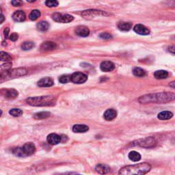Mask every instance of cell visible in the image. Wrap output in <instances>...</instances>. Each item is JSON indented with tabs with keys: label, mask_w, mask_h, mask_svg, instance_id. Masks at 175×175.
I'll list each match as a JSON object with an SVG mask.
<instances>
[{
	"label": "cell",
	"mask_w": 175,
	"mask_h": 175,
	"mask_svg": "<svg viewBox=\"0 0 175 175\" xmlns=\"http://www.w3.org/2000/svg\"><path fill=\"white\" fill-rule=\"evenodd\" d=\"M73 17L72 15H68V14H66V15H62V23H70L73 20Z\"/></svg>",
	"instance_id": "34"
},
{
	"label": "cell",
	"mask_w": 175,
	"mask_h": 175,
	"mask_svg": "<svg viewBox=\"0 0 175 175\" xmlns=\"http://www.w3.org/2000/svg\"><path fill=\"white\" fill-rule=\"evenodd\" d=\"M154 76L157 79H165L168 76V73L164 70H159L155 71V73H154Z\"/></svg>",
	"instance_id": "20"
},
{
	"label": "cell",
	"mask_w": 175,
	"mask_h": 175,
	"mask_svg": "<svg viewBox=\"0 0 175 175\" xmlns=\"http://www.w3.org/2000/svg\"><path fill=\"white\" fill-rule=\"evenodd\" d=\"M88 130V126L86 125H75L73 126V131L75 133H85Z\"/></svg>",
	"instance_id": "19"
},
{
	"label": "cell",
	"mask_w": 175,
	"mask_h": 175,
	"mask_svg": "<svg viewBox=\"0 0 175 175\" xmlns=\"http://www.w3.org/2000/svg\"><path fill=\"white\" fill-rule=\"evenodd\" d=\"M175 94L174 93H160L146 94L138 99V101L142 104L146 103H163L174 101Z\"/></svg>",
	"instance_id": "1"
},
{
	"label": "cell",
	"mask_w": 175,
	"mask_h": 175,
	"mask_svg": "<svg viewBox=\"0 0 175 175\" xmlns=\"http://www.w3.org/2000/svg\"><path fill=\"white\" fill-rule=\"evenodd\" d=\"M99 37L102 39H104V40H109V39L112 38V36L108 32H103V33L100 34Z\"/></svg>",
	"instance_id": "37"
},
{
	"label": "cell",
	"mask_w": 175,
	"mask_h": 175,
	"mask_svg": "<svg viewBox=\"0 0 175 175\" xmlns=\"http://www.w3.org/2000/svg\"><path fill=\"white\" fill-rule=\"evenodd\" d=\"M132 24L129 22H124L121 21L118 24V28L119 30L123 32H128L131 29Z\"/></svg>",
	"instance_id": "18"
},
{
	"label": "cell",
	"mask_w": 175,
	"mask_h": 175,
	"mask_svg": "<svg viewBox=\"0 0 175 175\" xmlns=\"http://www.w3.org/2000/svg\"><path fill=\"white\" fill-rule=\"evenodd\" d=\"M9 32H10V29H9L8 27H6V29H4V36H5L6 38L8 37V35H9Z\"/></svg>",
	"instance_id": "40"
},
{
	"label": "cell",
	"mask_w": 175,
	"mask_h": 175,
	"mask_svg": "<svg viewBox=\"0 0 175 175\" xmlns=\"http://www.w3.org/2000/svg\"><path fill=\"white\" fill-rule=\"evenodd\" d=\"M133 143L138 145V146L144 147V148H151V147L155 146V145L156 144V141L153 138L149 137L139 140L136 142H133Z\"/></svg>",
	"instance_id": "6"
},
{
	"label": "cell",
	"mask_w": 175,
	"mask_h": 175,
	"mask_svg": "<svg viewBox=\"0 0 175 175\" xmlns=\"http://www.w3.org/2000/svg\"><path fill=\"white\" fill-rule=\"evenodd\" d=\"M87 75L83 73L76 72L71 75V82L74 83V84H84L87 81Z\"/></svg>",
	"instance_id": "5"
},
{
	"label": "cell",
	"mask_w": 175,
	"mask_h": 175,
	"mask_svg": "<svg viewBox=\"0 0 175 175\" xmlns=\"http://www.w3.org/2000/svg\"><path fill=\"white\" fill-rule=\"evenodd\" d=\"M12 151H13V153L18 157H25L24 151H23V149L22 148H21V147L15 148L13 149Z\"/></svg>",
	"instance_id": "35"
},
{
	"label": "cell",
	"mask_w": 175,
	"mask_h": 175,
	"mask_svg": "<svg viewBox=\"0 0 175 175\" xmlns=\"http://www.w3.org/2000/svg\"><path fill=\"white\" fill-rule=\"evenodd\" d=\"M11 59H12V57L8 53L4 51L0 52V60L1 61L8 62H10L11 60Z\"/></svg>",
	"instance_id": "27"
},
{
	"label": "cell",
	"mask_w": 175,
	"mask_h": 175,
	"mask_svg": "<svg viewBox=\"0 0 175 175\" xmlns=\"http://www.w3.org/2000/svg\"><path fill=\"white\" fill-rule=\"evenodd\" d=\"M26 102L29 105L36 107L53 106L56 105V99L54 96H40L27 99Z\"/></svg>",
	"instance_id": "3"
},
{
	"label": "cell",
	"mask_w": 175,
	"mask_h": 175,
	"mask_svg": "<svg viewBox=\"0 0 175 175\" xmlns=\"http://www.w3.org/2000/svg\"><path fill=\"white\" fill-rule=\"evenodd\" d=\"M27 73V71L24 68H15L12 69L11 71H7L4 72L1 75V77L4 79H12V78L19 77L25 75Z\"/></svg>",
	"instance_id": "4"
},
{
	"label": "cell",
	"mask_w": 175,
	"mask_h": 175,
	"mask_svg": "<svg viewBox=\"0 0 175 175\" xmlns=\"http://www.w3.org/2000/svg\"><path fill=\"white\" fill-rule=\"evenodd\" d=\"M45 5L49 8H54L58 6V1L57 0H46Z\"/></svg>",
	"instance_id": "31"
},
{
	"label": "cell",
	"mask_w": 175,
	"mask_h": 175,
	"mask_svg": "<svg viewBox=\"0 0 175 175\" xmlns=\"http://www.w3.org/2000/svg\"><path fill=\"white\" fill-rule=\"evenodd\" d=\"M133 73L135 77H142L146 75V72H145L144 69L139 68V67H136L133 69Z\"/></svg>",
	"instance_id": "26"
},
{
	"label": "cell",
	"mask_w": 175,
	"mask_h": 175,
	"mask_svg": "<svg viewBox=\"0 0 175 175\" xmlns=\"http://www.w3.org/2000/svg\"><path fill=\"white\" fill-rule=\"evenodd\" d=\"M117 116V112L114 109H108L105 112L103 117L107 121H111L116 118Z\"/></svg>",
	"instance_id": "16"
},
{
	"label": "cell",
	"mask_w": 175,
	"mask_h": 175,
	"mask_svg": "<svg viewBox=\"0 0 175 175\" xmlns=\"http://www.w3.org/2000/svg\"><path fill=\"white\" fill-rule=\"evenodd\" d=\"M75 34L81 37H87L90 34V30L87 27L80 25L75 29Z\"/></svg>",
	"instance_id": "13"
},
{
	"label": "cell",
	"mask_w": 175,
	"mask_h": 175,
	"mask_svg": "<svg viewBox=\"0 0 175 175\" xmlns=\"http://www.w3.org/2000/svg\"><path fill=\"white\" fill-rule=\"evenodd\" d=\"M151 165L149 163H140L138 164L126 165L120 170L119 174L123 175H141L145 174L150 171Z\"/></svg>",
	"instance_id": "2"
},
{
	"label": "cell",
	"mask_w": 175,
	"mask_h": 175,
	"mask_svg": "<svg viewBox=\"0 0 175 175\" xmlns=\"http://www.w3.org/2000/svg\"><path fill=\"white\" fill-rule=\"evenodd\" d=\"M22 149L25 155L29 156L35 153L36 146L34 144L32 143V142H28V143L24 144V146L22 147Z\"/></svg>",
	"instance_id": "8"
},
{
	"label": "cell",
	"mask_w": 175,
	"mask_h": 175,
	"mask_svg": "<svg viewBox=\"0 0 175 175\" xmlns=\"http://www.w3.org/2000/svg\"><path fill=\"white\" fill-rule=\"evenodd\" d=\"M27 1H28V2H29V3H32V2H34V1H36V0H26Z\"/></svg>",
	"instance_id": "44"
},
{
	"label": "cell",
	"mask_w": 175,
	"mask_h": 175,
	"mask_svg": "<svg viewBox=\"0 0 175 175\" xmlns=\"http://www.w3.org/2000/svg\"><path fill=\"white\" fill-rule=\"evenodd\" d=\"M51 115L50 112H41L38 113H36L34 115V118L36 120H40V119H45L49 117Z\"/></svg>",
	"instance_id": "25"
},
{
	"label": "cell",
	"mask_w": 175,
	"mask_h": 175,
	"mask_svg": "<svg viewBox=\"0 0 175 175\" xmlns=\"http://www.w3.org/2000/svg\"><path fill=\"white\" fill-rule=\"evenodd\" d=\"M52 18L55 21L58 22V23H62V14L56 12L54 13V15H52Z\"/></svg>",
	"instance_id": "36"
},
{
	"label": "cell",
	"mask_w": 175,
	"mask_h": 175,
	"mask_svg": "<svg viewBox=\"0 0 175 175\" xmlns=\"http://www.w3.org/2000/svg\"><path fill=\"white\" fill-rule=\"evenodd\" d=\"M173 116V114L171 112L169 111H164V112H160V114H158L157 118L160 120H169L170 118H172Z\"/></svg>",
	"instance_id": "21"
},
{
	"label": "cell",
	"mask_w": 175,
	"mask_h": 175,
	"mask_svg": "<svg viewBox=\"0 0 175 175\" xmlns=\"http://www.w3.org/2000/svg\"><path fill=\"white\" fill-rule=\"evenodd\" d=\"M34 43L32 41H27V42H25L22 44L21 45V49L24 51H27L30 50L32 48L34 47Z\"/></svg>",
	"instance_id": "29"
},
{
	"label": "cell",
	"mask_w": 175,
	"mask_h": 175,
	"mask_svg": "<svg viewBox=\"0 0 175 175\" xmlns=\"http://www.w3.org/2000/svg\"><path fill=\"white\" fill-rule=\"evenodd\" d=\"M1 115H2V111L1 110H0V117H1Z\"/></svg>",
	"instance_id": "45"
},
{
	"label": "cell",
	"mask_w": 175,
	"mask_h": 175,
	"mask_svg": "<svg viewBox=\"0 0 175 175\" xmlns=\"http://www.w3.org/2000/svg\"><path fill=\"white\" fill-rule=\"evenodd\" d=\"M170 86H171L172 88H174V87H175V85H174V82H171V84H170Z\"/></svg>",
	"instance_id": "43"
},
{
	"label": "cell",
	"mask_w": 175,
	"mask_h": 175,
	"mask_svg": "<svg viewBox=\"0 0 175 175\" xmlns=\"http://www.w3.org/2000/svg\"><path fill=\"white\" fill-rule=\"evenodd\" d=\"M11 67H12V63L10 62H6L5 64H2L1 66H0V71L1 72H5V71L10 70Z\"/></svg>",
	"instance_id": "32"
},
{
	"label": "cell",
	"mask_w": 175,
	"mask_h": 175,
	"mask_svg": "<svg viewBox=\"0 0 175 175\" xmlns=\"http://www.w3.org/2000/svg\"><path fill=\"white\" fill-rule=\"evenodd\" d=\"M40 16V12L38 10H32L29 15V18L31 21H36Z\"/></svg>",
	"instance_id": "28"
},
{
	"label": "cell",
	"mask_w": 175,
	"mask_h": 175,
	"mask_svg": "<svg viewBox=\"0 0 175 175\" xmlns=\"http://www.w3.org/2000/svg\"><path fill=\"white\" fill-rule=\"evenodd\" d=\"M4 20H5L4 16L3 15H1V14H0V24H1L4 21Z\"/></svg>",
	"instance_id": "42"
},
{
	"label": "cell",
	"mask_w": 175,
	"mask_h": 175,
	"mask_svg": "<svg viewBox=\"0 0 175 175\" xmlns=\"http://www.w3.org/2000/svg\"><path fill=\"white\" fill-rule=\"evenodd\" d=\"M9 113H10V114L12 115V116L19 117L23 114V111L21 110L18 109V108H14V109L10 110Z\"/></svg>",
	"instance_id": "30"
},
{
	"label": "cell",
	"mask_w": 175,
	"mask_h": 175,
	"mask_svg": "<svg viewBox=\"0 0 175 175\" xmlns=\"http://www.w3.org/2000/svg\"><path fill=\"white\" fill-rule=\"evenodd\" d=\"M10 40L11 41H13V42H15V41L17 40L18 38H19V36H18V34L17 33H15V32H14V33L11 34V35L10 36Z\"/></svg>",
	"instance_id": "39"
},
{
	"label": "cell",
	"mask_w": 175,
	"mask_h": 175,
	"mask_svg": "<svg viewBox=\"0 0 175 175\" xmlns=\"http://www.w3.org/2000/svg\"><path fill=\"white\" fill-rule=\"evenodd\" d=\"M101 70L103 72H110L115 68L114 64L110 61H104L100 65Z\"/></svg>",
	"instance_id": "11"
},
{
	"label": "cell",
	"mask_w": 175,
	"mask_h": 175,
	"mask_svg": "<svg viewBox=\"0 0 175 175\" xmlns=\"http://www.w3.org/2000/svg\"><path fill=\"white\" fill-rule=\"evenodd\" d=\"M59 82L62 84H66V83L71 82V75H64L60 76L59 78Z\"/></svg>",
	"instance_id": "33"
},
{
	"label": "cell",
	"mask_w": 175,
	"mask_h": 175,
	"mask_svg": "<svg viewBox=\"0 0 175 175\" xmlns=\"http://www.w3.org/2000/svg\"><path fill=\"white\" fill-rule=\"evenodd\" d=\"M133 30L138 34L142 36L149 35L150 34V30L146 26L142 24H138L133 27Z\"/></svg>",
	"instance_id": "9"
},
{
	"label": "cell",
	"mask_w": 175,
	"mask_h": 175,
	"mask_svg": "<svg viewBox=\"0 0 175 175\" xmlns=\"http://www.w3.org/2000/svg\"><path fill=\"white\" fill-rule=\"evenodd\" d=\"M108 14L101 10H85L82 13V16L86 19H91L94 17H99V16H107Z\"/></svg>",
	"instance_id": "7"
},
{
	"label": "cell",
	"mask_w": 175,
	"mask_h": 175,
	"mask_svg": "<svg viewBox=\"0 0 175 175\" xmlns=\"http://www.w3.org/2000/svg\"><path fill=\"white\" fill-rule=\"evenodd\" d=\"M36 27H37V29L39 31L45 32L49 28V24L47 21H42L38 23L37 25H36Z\"/></svg>",
	"instance_id": "24"
},
{
	"label": "cell",
	"mask_w": 175,
	"mask_h": 175,
	"mask_svg": "<svg viewBox=\"0 0 175 175\" xmlns=\"http://www.w3.org/2000/svg\"><path fill=\"white\" fill-rule=\"evenodd\" d=\"M18 96V92L15 89H8L5 93V97L9 99H14Z\"/></svg>",
	"instance_id": "22"
},
{
	"label": "cell",
	"mask_w": 175,
	"mask_h": 175,
	"mask_svg": "<svg viewBox=\"0 0 175 175\" xmlns=\"http://www.w3.org/2000/svg\"><path fill=\"white\" fill-rule=\"evenodd\" d=\"M129 159L130 160L132 161V162H138V161H140L141 160V155H140V154L138 153V152L136 151H131L129 153Z\"/></svg>",
	"instance_id": "23"
},
{
	"label": "cell",
	"mask_w": 175,
	"mask_h": 175,
	"mask_svg": "<svg viewBox=\"0 0 175 175\" xmlns=\"http://www.w3.org/2000/svg\"><path fill=\"white\" fill-rule=\"evenodd\" d=\"M56 44L55 43H53L51 41H47V42L43 43L42 45H41L40 50L44 52L49 51H53L56 49Z\"/></svg>",
	"instance_id": "10"
},
{
	"label": "cell",
	"mask_w": 175,
	"mask_h": 175,
	"mask_svg": "<svg viewBox=\"0 0 175 175\" xmlns=\"http://www.w3.org/2000/svg\"><path fill=\"white\" fill-rule=\"evenodd\" d=\"M11 4L15 7H19L23 5V1L22 0H12Z\"/></svg>",
	"instance_id": "38"
},
{
	"label": "cell",
	"mask_w": 175,
	"mask_h": 175,
	"mask_svg": "<svg viewBox=\"0 0 175 175\" xmlns=\"http://www.w3.org/2000/svg\"><path fill=\"white\" fill-rule=\"evenodd\" d=\"M96 171L98 172V173L101 174H107L110 171V168L107 165L105 164H98L96 165L95 168Z\"/></svg>",
	"instance_id": "17"
},
{
	"label": "cell",
	"mask_w": 175,
	"mask_h": 175,
	"mask_svg": "<svg viewBox=\"0 0 175 175\" xmlns=\"http://www.w3.org/2000/svg\"><path fill=\"white\" fill-rule=\"evenodd\" d=\"M168 51L170 52H171L172 54H174V45L170 46V47H168Z\"/></svg>",
	"instance_id": "41"
},
{
	"label": "cell",
	"mask_w": 175,
	"mask_h": 175,
	"mask_svg": "<svg viewBox=\"0 0 175 175\" xmlns=\"http://www.w3.org/2000/svg\"><path fill=\"white\" fill-rule=\"evenodd\" d=\"M62 141V137L56 133H51L47 136V142L51 145H56Z\"/></svg>",
	"instance_id": "12"
},
{
	"label": "cell",
	"mask_w": 175,
	"mask_h": 175,
	"mask_svg": "<svg viewBox=\"0 0 175 175\" xmlns=\"http://www.w3.org/2000/svg\"><path fill=\"white\" fill-rule=\"evenodd\" d=\"M54 85V80L51 77L42 78L38 82V86L40 87H51Z\"/></svg>",
	"instance_id": "15"
},
{
	"label": "cell",
	"mask_w": 175,
	"mask_h": 175,
	"mask_svg": "<svg viewBox=\"0 0 175 175\" xmlns=\"http://www.w3.org/2000/svg\"><path fill=\"white\" fill-rule=\"evenodd\" d=\"M26 15L22 10H17L14 12L12 15V19L16 22H23L25 20Z\"/></svg>",
	"instance_id": "14"
}]
</instances>
